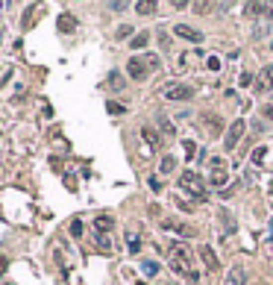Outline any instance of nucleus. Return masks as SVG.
I'll use <instances>...</instances> for the list:
<instances>
[{
  "instance_id": "obj_20",
  "label": "nucleus",
  "mask_w": 273,
  "mask_h": 285,
  "mask_svg": "<svg viewBox=\"0 0 273 285\" xmlns=\"http://www.w3.org/2000/svg\"><path fill=\"white\" fill-rule=\"evenodd\" d=\"M141 271H144L147 277H156V274H159V262H150V259H144V262H141Z\"/></svg>"
},
{
  "instance_id": "obj_25",
  "label": "nucleus",
  "mask_w": 273,
  "mask_h": 285,
  "mask_svg": "<svg viewBox=\"0 0 273 285\" xmlns=\"http://www.w3.org/2000/svg\"><path fill=\"white\" fill-rule=\"evenodd\" d=\"M129 253H141V238L138 235H129Z\"/></svg>"
},
{
  "instance_id": "obj_5",
  "label": "nucleus",
  "mask_w": 273,
  "mask_h": 285,
  "mask_svg": "<svg viewBox=\"0 0 273 285\" xmlns=\"http://www.w3.org/2000/svg\"><path fill=\"white\" fill-rule=\"evenodd\" d=\"M165 97L168 100H191L194 97V86H185V83H171L165 89Z\"/></svg>"
},
{
  "instance_id": "obj_33",
  "label": "nucleus",
  "mask_w": 273,
  "mask_h": 285,
  "mask_svg": "<svg viewBox=\"0 0 273 285\" xmlns=\"http://www.w3.org/2000/svg\"><path fill=\"white\" fill-rule=\"evenodd\" d=\"M6 274V256H0V277Z\"/></svg>"
},
{
  "instance_id": "obj_6",
  "label": "nucleus",
  "mask_w": 273,
  "mask_h": 285,
  "mask_svg": "<svg viewBox=\"0 0 273 285\" xmlns=\"http://www.w3.org/2000/svg\"><path fill=\"white\" fill-rule=\"evenodd\" d=\"M174 35H180V38H185V41H194V44L203 41V32L194 30V27H188V24H177V27H174Z\"/></svg>"
},
{
  "instance_id": "obj_1",
  "label": "nucleus",
  "mask_w": 273,
  "mask_h": 285,
  "mask_svg": "<svg viewBox=\"0 0 273 285\" xmlns=\"http://www.w3.org/2000/svg\"><path fill=\"white\" fill-rule=\"evenodd\" d=\"M171 268L177 274H182V277H188V280H197L200 277L194 271V253H191V247L185 241H174L171 244Z\"/></svg>"
},
{
  "instance_id": "obj_10",
  "label": "nucleus",
  "mask_w": 273,
  "mask_h": 285,
  "mask_svg": "<svg viewBox=\"0 0 273 285\" xmlns=\"http://www.w3.org/2000/svg\"><path fill=\"white\" fill-rule=\"evenodd\" d=\"M223 285H247V271H244L241 265H235V268H232V271L226 274Z\"/></svg>"
},
{
  "instance_id": "obj_12",
  "label": "nucleus",
  "mask_w": 273,
  "mask_h": 285,
  "mask_svg": "<svg viewBox=\"0 0 273 285\" xmlns=\"http://www.w3.org/2000/svg\"><path fill=\"white\" fill-rule=\"evenodd\" d=\"M141 138L150 144V150H159V147H162V135H159L153 127H141Z\"/></svg>"
},
{
  "instance_id": "obj_18",
  "label": "nucleus",
  "mask_w": 273,
  "mask_h": 285,
  "mask_svg": "<svg viewBox=\"0 0 273 285\" xmlns=\"http://www.w3.org/2000/svg\"><path fill=\"white\" fill-rule=\"evenodd\" d=\"M182 150H185V159H197V144H194L191 138L182 141Z\"/></svg>"
},
{
  "instance_id": "obj_35",
  "label": "nucleus",
  "mask_w": 273,
  "mask_h": 285,
  "mask_svg": "<svg viewBox=\"0 0 273 285\" xmlns=\"http://www.w3.org/2000/svg\"><path fill=\"white\" fill-rule=\"evenodd\" d=\"M265 12H268V18H273V3H268V6H265Z\"/></svg>"
},
{
  "instance_id": "obj_16",
  "label": "nucleus",
  "mask_w": 273,
  "mask_h": 285,
  "mask_svg": "<svg viewBox=\"0 0 273 285\" xmlns=\"http://www.w3.org/2000/svg\"><path fill=\"white\" fill-rule=\"evenodd\" d=\"M106 86H109L112 92H121V89H126V86H123V77L118 74V71H112V74L106 77Z\"/></svg>"
},
{
  "instance_id": "obj_37",
  "label": "nucleus",
  "mask_w": 273,
  "mask_h": 285,
  "mask_svg": "<svg viewBox=\"0 0 273 285\" xmlns=\"http://www.w3.org/2000/svg\"><path fill=\"white\" fill-rule=\"evenodd\" d=\"M271 47H273V44H271Z\"/></svg>"
},
{
  "instance_id": "obj_9",
  "label": "nucleus",
  "mask_w": 273,
  "mask_h": 285,
  "mask_svg": "<svg viewBox=\"0 0 273 285\" xmlns=\"http://www.w3.org/2000/svg\"><path fill=\"white\" fill-rule=\"evenodd\" d=\"M212 189H223L226 183H229V174H226V168H212V177L206 180Z\"/></svg>"
},
{
  "instance_id": "obj_15",
  "label": "nucleus",
  "mask_w": 273,
  "mask_h": 285,
  "mask_svg": "<svg viewBox=\"0 0 273 285\" xmlns=\"http://www.w3.org/2000/svg\"><path fill=\"white\" fill-rule=\"evenodd\" d=\"M94 226H97V232L103 235V232H109V229L115 226V218H112V215H97V218H94Z\"/></svg>"
},
{
  "instance_id": "obj_28",
  "label": "nucleus",
  "mask_w": 273,
  "mask_h": 285,
  "mask_svg": "<svg viewBox=\"0 0 273 285\" xmlns=\"http://www.w3.org/2000/svg\"><path fill=\"white\" fill-rule=\"evenodd\" d=\"M206 65H209V71H220V56H209Z\"/></svg>"
},
{
  "instance_id": "obj_36",
  "label": "nucleus",
  "mask_w": 273,
  "mask_h": 285,
  "mask_svg": "<svg viewBox=\"0 0 273 285\" xmlns=\"http://www.w3.org/2000/svg\"><path fill=\"white\" fill-rule=\"evenodd\" d=\"M0 9H3V3H0Z\"/></svg>"
},
{
  "instance_id": "obj_7",
  "label": "nucleus",
  "mask_w": 273,
  "mask_h": 285,
  "mask_svg": "<svg viewBox=\"0 0 273 285\" xmlns=\"http://www.w3.org/2000/svg\"><path fill=\"white\" fill-rule=\"evenodd\" d=\"M200 121L206 124V135H212V138L223 132V124H220V118H217V115H212V112H203V115H200Z\"/></svg>"
},
{
  "instance_id": "obj_32",
  "label": "nucleus",
  "mask_w": 273,
  "mask_h": 285,
  "mask_svg": "<svg viewBox=\"0 0 273 285\" xmlns=\"http://www.w3.org/2000/svg\"><path fill=\"white\" fill-rule=\"evenodd\" d=\"M150 189H153V191H162V183H159L156 177H150Z\"/></svg>"
},
{
  "instance_id": "obj_31",
  "label": "nucleus",
  "mask_w": 273,
  "mask_h": 285,
  "mask_svg": "<svg viewBox=\"0 0 273 285\" xmlns=\"http://www.w3.org/2000/svg\"><path fill=\"white\" fill-rule=\"evenodd\" d=\"M238 83H241V86H250V83H253V74H241V80H238Z\"/></svg>"
},
{
  "instance_id": "obj_22",
  "label": "nucleus",
  "mask_w": 273,
  "mask_h": 285,
  "mask_svg": "<svg viewBox=\"0 0 273 285\" xmlns=\"http://www.w3.org/2000/svg\"><path fill=\"white\" fill-rule=\"evenodd\" d=\"M106 109H109V115H123V112H126V106H121L118 100H109V103H106Z\"/></svg>"
},
{
  "instance_id": "obj_17",
  "label": "nucleus",
  "mask_w": 273,
  "mask_h": 285,
  "mask_svg": "<svg viewBox=\"0 0 273 285\" xmlns=\"http://www.w3.org/2000/svg\"><path fill=\"white\" fill-rule=\"evenodd\" d=\"M135 12H138V15H153V12H156V3H153V0H138V3H135Z\"/></svg>"
},
{
  "instance_id": "obj_29",
  "label": "nucleus",
  "mask_w": 273,
  "mask_h": 285,
  "mask_svg": "<svg viewBox=\"0 0 273 285\" xmlns=\"http://www.w3.org/2000/svg\"><path fill=\"white\" fill-rule=\"evenodd\" d=\"M159 124H162V129H165V132H171V135H174V124H171L168 118H159Z\"/></svg>"
},
{
  "instance_id": "obj_4",
  "label": "nucleus",
  "mask_w": 273,
  "mask_h": 285,
  "mask_svg": "<svg viewBox=\"0 0 273 285\" xmlns=\"http://www.w3.org/2000/svg\"><path fill=\"white\" fill-rule=\"evenodd\" d=\"M244 129H247V124H244V118H238V121H232V127L226 129V135H223V150H226V153L238 147V141H241Z\"/></svg>"
},
{
  "instance_id": "obj_34",
  "label": "nucleus",
  "mask_w": 273,
  "mask_h": 285,
  "mask_svg": "<svg viewBox=\"0 0 273 285\" xmlns=\"http://www.w3.org/2000/svg\"><path fill=\"white\" fill-rule=\"evenodd\" d=\"M265 115H268V118L273 121V103H268V106H265Z\"/></svg>"
},
{
  "instance_id": "obj_3",
  "label": "nucleus",
  "mask_w": 273,
  "mask_h": 285,
  "mask_svg": "<svg viewBox=\"0 0 273 285\" xmlns=\"http://www.w3.org/2000/svg\"><path fill=\"white\" fill-rule=\"evenodd\" d=\"M180 186H182L185 191H191V194H194L197 200H206V189H203V180H200V177H197L194 171H185V174H182Z\"/></svg>"
},
{
  "instance_id": "obj_19",
  "label": "nucleus",
  "mask_w": 273,
  "mask_h": 285,
  "mask_svg": "<svg viewBox=\"0 0 273 285\" xmlns=\"http://www.w3.org/2000/svg\"><path fill=\"white\" fill-rule=\"evenodd\" d=\"M177 168V156H162V174H174Z\"/></svg>"
},
{
  "instance_id": "obj_21",
  "label": "nucleus",
  "mask_w": 273,
  "mask_h": 285,
  "mask_svg": "<svg viewBox=\"0 0 273 285\" xmlns=\"http://www.w3.org/2000/svg\"><path fill=\"white\" fill-rule=\"evenodd\" d=\"M265 159H268V147H256L253 150V165H265Z\"/></svg>"
},
{
  "instance_id": "obj_27",
  "label": "nucleus",
  "mask_w": 273,
  "mask_h": 285,
  "mask_svg": "<svg viewBox=\"0 0 273 285\" xmlns=\"http://www.w3.org/2000/svg\"><path fill=\"white\" fill-rule=\"evenodd\" d=\"M115 35H118V38H129V35H132V27H129V24H121Z\"/></svg>"
},
{
  "instance_id": "obj_11",
  "label": "nucleus",
  "mask_w": 273,
  "mask_h": 285,
  "mask_svg": "<svg viewBox=\"0 0 273 285\" xmlns=\"http://www.w3.org/2000/svg\"><path fill=\"white\" fill-rule=\"evenodd\" d=\"M162 229L177 232V235H182V238H191V235H194V232L188 229V223H180V221H165V223H162Z\"/></svg>"
},
{
  "instance_id": "obj_23",
  "label": "nucleus",
  "mask_w": 273,
  "mask_h": 285,
  "mask_svg": "<svg viewBox=\"0 0 273 285\" xmlns=\"http://www.w3.org/2000/svg\"><path fill=\"white\" fill-rule=\"evenodd\" d=\"M83 229H86V226H83L80 218H74V221H71V235H74V238H83Z\"/></svg>"
},
{
  "instance_id": "obj_14",
  "label": "nucleus",
  "mask_w": 273,
  "mask_h": 285,
  "mask_svg": "<svg viewBox=\"0 0 273 285\" xmlns=\"http://www.w3.org/2000/svg\"><path fill=\"white\" fill-rule=\"evenodd\" d=\"M147 44H150V32H135V35L129 38V47H132V50H144Z\"/></svg>"
},
{
  "instance_id": "obj_2",
  "label": "nucleus",
  "mask_w": 273,
  "mask_h": 285,
  "mask_svg": "<svg viewBox=\"0 0 273 285\" xmlns=\"http://www.w3.org/2000/svg\"><path fill=\"white\" fill-rule=\"evenodd\" d=\"M156 68H159V56H153V53H147V56H132L126 62V74L141 83V80L150 77V71H156Z\"/></svg>"
},
{
  "instance_id": "obj_30",
  "label": "nucleus",
  "mask_w": 273,
  "mask_h": 285,
  "mask_svg": "<svg viewBox=\"0 0 273 285\" xmlns=\"http://www.w3.org/2000/svg\"><path fill=\"white\" fill-rule=\"evenodd\" d=\"M212 9V3H194V12H209Z\"/></svg>"
},
{
  "instance_id": "obj_26",
  "label": "nucleus",
  "mask_w": 273,
  "mask_h": 285,
  "mask_svg": "<svg viewBox=\"0 0 273 285\" xmlns=\"http://www.w3.org/2000/svg\"><path fill=\"white\" fill-rule=\"evenodd\" d=\"M97 247H100L103 253H112V241H109L106 235H100V241H97Z\"/></svg>"
},
{
  "instance_id": "obj_13",
  "label": "nucleus",
  "mask_w": 273,
  "mask_h": 285,
  "mask_svg": "<svg viewBox=\"0 0 273 285\" xmlns=\"http://www.w3.org/2000/svg\"><path fill=\"white\" fill-rule=\"evenodd\" d=\"M200 259L206 262V268H209V271H217V268H220V262H217V256H214L212 247H200Z\"/></svg>"
},
{
  "instance_id": "obj_24",
  "label": "nucleus",
  "mask_w": 273,
  "mask_h": 285,
  "mask_svg": "<svg viewBox=\"0 0 273 285\" xmlns=\"http://www.w3.org/2000/svg\"><path fill=\"white\" fill-rule=\"evenodd\" d=\"M265 6H268V3H247L244 12H247V15H256V12H265Z\"/></svg>"
},
{
  "instance_id": "obj_8",
  "label": "nucleus",
  "mask_w": 273,
  "mask_h": 285,
  "mask_svg": "<svg viewBox=\"0 0 273 285\" xmlns=\"http://www.w3.org/2000/svg\"><path fill=\"white\" fill-rule=\"evenodd\" d=\"M56 30H59V32H74V30H77V15L62 12L59 18H56Z\"/></svg>"
}]
</instances>
